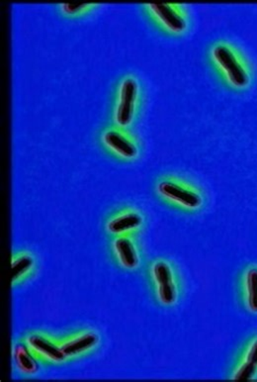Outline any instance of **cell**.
Here are the masks:
<instances>
[{
  "instance_id": "1",
  "label": "cell",
  "mask_w": 257,
  "mask_h": 382,
  "mask_svg": "<svg viewBox=\"0 0 257 382\" xmlns=\"http://www.w3.org/2000/svg\"><path fill=\"white\" fill-rule=\"evenodd\" d=\"M212 54L216 63L226 74L229 83L236 88H241L248 86L249 78L246 69L236 58V54L226 45H217L212 50Z\"/></svg>"
},
{
  "instance_id": "9",
  "label": "cell",
  "mask_w": 257,
  "mask_h": 382,
  "mask_svg": "<svg viewBox=\"0 0 257 382\" xmlns=\"http://www.w3.org/2000/svg\"><path fill=\"white\" fill-rule=\"evenodd\" d=\"M154 16L161 22L167 29L174 33H181L186 28V21L184 17L173 5L167 4H152L148 5Z\"/></svg>"
},
{
  "instance_id": "11",
  "label": "cell",
  "mask_w": 257,
  "mask_h": 382,
  "mask_svg": "<svg viewBox=\"0 0 257 382\" xmlns=\"http://www.w3.org/2000/svg\"><path fill=\"white\" fill-rule=\"evenodd\" d=\"M36 267V260L33 255L27 252L18 253L12 259V282L14 284H20L28 279Z\"/></svg>"
},
{
  "instance_id": "2",
  "label": "cell",
  "mask_w": 257,
  "mask_h": 382,
  "mask_svg": "<svg viewBox=\"0 0 257 382\" xmlns=\"http://www.w3.org/2000/svg\"><path fill=\"white\" fill-rule=\"evenodd\" d=\"M152 275L156 284L157 299L164 305L176 303L177 289L171 265L164 260L154 262Z\"/></svg>"
},
{
  "instance_id": "5",
  "label": "cell",
  "mask_w": 257,
  "mask_h": 382,
  "mask_svg": "<svg viewBox=\"0 0 257 382\" xmlns=\"http://www.w3.org/2000/svg\"><path fill=\"white\" fill-rule=\"evenodd\" d=\"M138 84L133 78H127L122 81L119 91V100L117 104L115 120L120 126H126L133 117L135 103H136Z\"/></svg>"
},
{
  "instance_id": "13",
  "label": "cell",
  "mask_w": 257,
  "mask_h": 382,
  "mask_svg": "<svg viewBox=\"0 0 257 382\" xmlns=\"http://www.w3.org/2000/svg\"><path fill=\"white\" fill-rule=\"evenodd\" d=\"M246 289L249 308L257 312V269H251L246 274Z\"/></svg>"
},
{
  "instance_id": "12",
  "label": "cell",
  "mask_w": 257,
  "mask_h": 382,
  "mask_svg": "<svg viewBox=\"0 0 257 382\" xmlns=\"http://www.w3.org/2000/svg\"><path fill=\"white\" fill-rule=\"evenodd\" d=\"M13 361L15 366L18 369L19 373L27 374H36L38 371V364H37L36 357L30 351L28 347L25 345L18 344L13 348Z\"/></svg>"
},
{
  "instance_id": "7",
  "label": "cell",
  "mask_w": 257,
  "mask_h": 382,
  "mask_svg": "<svg viewBox=\"0 0 257 382\" xmlns=\"http://www.w3.org/2000/svg\"><path fill=\"white\" fill-rule=\"evenodd\" d=\"M112 253L115 260L122 269L136 270L139 265V250L130 236H119L112 242Z\"/></svg>"
},
{
  "instance_id": "10",
  "label": "cell",
  "mask_w": 257,
  "mask_h": 382,
  "mask_svg": "<svg viewBox=\"0 0 257 382\" xmlns=\"http://www.w3.org/2000/svg\"><path fill=\"white\" fill-rule=\"evenodd\" d=\"M103 142L121 157L133 158L138 154V149L126 136L116 130H108L103 134Z\"/></svg>"
},
{
  "instance_id": "4",
  "label": "cell",
  "mask_w": 257,
  "mask_h": 382,
  "mask_svg": "<svg viewBox=\"0 0 257 382\" xmlns=\"http://www.w3.org/2000/svg\"><path fill=\"white\" fill-rule=\"evenodd\" d=\"M26 345L36 358L45 359L52 364H61L66 361L59 343L52 341L46 335L30 334L26 339Z\"/></svg>"
},
{
  "instance_id": "14",
  "label": "cell",
  "mask_w": 257,
  "mask_h": 382,
  "mask_svg": "<svg viewBox=\"0 0 257 382\" xmlns=\"http://www.w3.org/2000/svg\"><path fill=\"white\" fill-rule=\"evenodd\" d=\"M256 366H253V364H251L248 363V361H246V363L244 364V366H241V368L239 369V371H236L234 378L236 379V381H249V379L253 378V376H256Z\"/></svg>"
},
{
  "instance_id": "15",
  "label": "cell",
  "mask_w": 257,
  "mask_h": 382,
  "mask_svg": "<svg viewBox=\"0 0 257 382\" xmlns=\"http://www.w3.org/2000/svg\"><path fill=\"white\" fill-rule=\"evenodd\" d=\"M91 6V4H61V8L62 11L66 12L67 14H74L76 12L81 11V10L87 8V7Z\"/></svg>"
},
{
  "instance_id": "8",
  "label": "cell",
  "mask_w": 257,
  "mask_h": 382,
  "mask_svg": "<svg viewBox=\"0 0 257 382\" xmlns=\"http://www.w3.org/2000/svg\"><path fill=\"white\" fill-rule=\"evenodd\" d=\"M143 224V217L133 210H126L110 218L106 223V231L109 234L130 236Z\"/></svg>"
},
{
  "instance_id": "6",
  "label": "cell",
  "mask_w": 257,
  "mask_h": 382,
  "mask_svg": "<svg viewBox=\"0 0 257 382\" xmlns=\"http://www.w3.org/2000/svg\"><path fill=\"white\" fill-rule=\"evenodd\" d=\"M99 343V336L96 332L81 331L72 334L59 343L66 359L76 358L88 353Z\"/></svg>"
},
{
  "instance_id": "3",
  "label": "cell",
  "mask_w": 257,
  "mask_h": 382,
  "mask_svg": "<svg viewBox=\"0 0 257 382\" xmlns=\"http://www.w3.org/2000/svg\"><path fill=\"white\" fill-rule=\"evenodd\" d=\"M157 192L162 197L173 201L188 209H196L202 204L201 196L196 191L184 187L183 185L172 180H162L157 185Z\"/></svg>"
},
{
  "instance_id": "16",
  "label": "cell",
  "mask_w": 257,
  "mask_h": 382,
  "mask_svg": "<svg viewBox=\"0 0 257 382\" xmlns=\"http://www.w3.org/2000/svg\"><path fill=\"white\" fill-rule=\"evenodd\" d=\"M246 361L251 364H253V366H257V341L254 342V343L251 345Z\"/></svg>"
}]
</instances>
